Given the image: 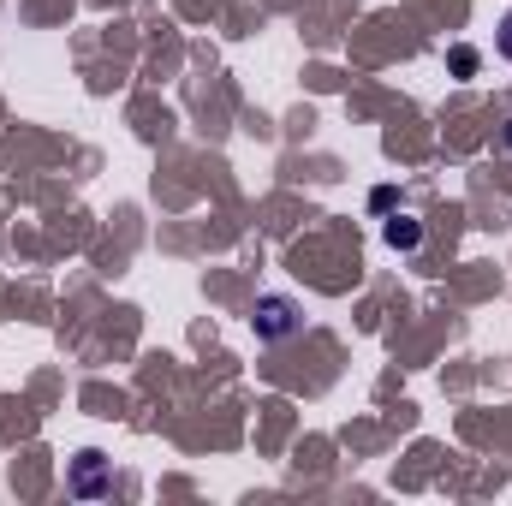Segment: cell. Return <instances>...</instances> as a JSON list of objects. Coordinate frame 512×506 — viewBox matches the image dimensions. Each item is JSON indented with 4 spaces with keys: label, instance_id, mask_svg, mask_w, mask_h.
Here are the masks:
<instances>
[{
    "label": "cell",
    "instance_id": "7a4b0ae2",
    "mask_svg": "<svg viewBox=\"0 0 512 506\" xmlns=\"http://www.w3.org/2000/svg\"><path fill=\"white\" fill-rule=\"evenodd\" d=\"M102 489H108V459L96 447H84L72 465V495H102Z\"/></svg>",
    "mask_w": 512,
    "mask_h": 506
},
{
    "label": "cell",
    "instance_id": "277c9868",
    "mask_svg": "<svg viewBox=\"0 0 512 506\" xmlns=\"http://www.w3.org/2000/svg\"><path fill=\"white\" fill-rule=\"evenodd\" d=\"M453 72H459V78H471V72H477V48H465V42H459V48H453Z\"/></svg>",
    "mask_w": 512,
    "mask_h": 506
},
{
    "label": "cell",
    "instance_id": "8992f818",
    "mask_svg": "<svg viewBox=\"0 0 512 506\" xmlns=\"http://www.w3.org/2000/svg\"><path fill=\"white\" fill-rule=\"evenodd\" d=\"M507 143H512V131H507Z\"/></svg>",
    "mask_w": 512,
    "mask_h": 506
},
{
    "label": "cell",
    "instance_id": "6da1fadb",
    "mask_svg": "<svg viewBox=\"0 0 512 506\" xmlns=\"http://www.w3.org/2000/svg\"><path fill=\"white\" fill-rule=\"evenodd\" d=\"M251 328H256V340H292L298 328H304V310L286 298V292H262L256 298V310H251Z\"/></svg>",
    "mask_w": 512,
    "mask_h": 506
},
{
    "label": "cell",
    "instance_id": "5b68a950",
    "mask_svg": "<svg viewBox=\"0 0 512 506\" xmlns=\"http://www.w3.org/2000/svg\"><path fill=\"white\" fill-rule=\"evenodd\" d=\"M495 48H501V60H512V12L501 18V30H495Z\"/></svg>",
    "mask_w": 512,
    "mask_h": 506
},
{
    "label": "cell",
    "instance_id": "3957f363",
    "mask_svg": "<svg viewBox=\"0 0 512 506\" xmlns=\"http://www.w3.org/2000/svg\"><path fill=\"white\" fill-rule=\"evenodd\" d=\"M382 239H387V251H417L423 245V221L417 215H387Z\"/></svg>",
    "mask_w": 512,
    "mask_h": 506
}]
</instances>
